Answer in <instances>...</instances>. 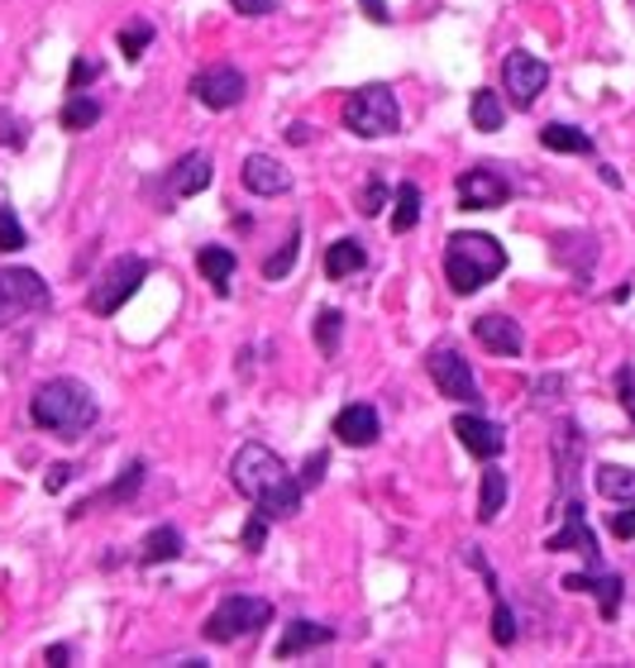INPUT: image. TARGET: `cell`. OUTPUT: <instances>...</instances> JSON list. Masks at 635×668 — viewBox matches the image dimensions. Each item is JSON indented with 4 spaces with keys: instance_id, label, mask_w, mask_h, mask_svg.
<instances>
[{
    "instance_id": "cell-1",
    "label": "cell",
    "mask_w": 635,
    "mask_h": 668,
    "mask_svg": "<svg viewBox=\"0 0 635 668\" xmlns=\"http://www.w3.org/2000/svg\"><path fill=\"white\" fill-rule=\"evenodd\" d=\"M229 477H235V487L258 506V511L282 516V520L301 511V483H292L287 463L272 454L268 444H244L235 454V463H229Z\"/></svg>"
},
{
    "instance_id": "cell-2",
    "label": "cell",
    "mask_w": 635,
    "mask_h": 668,
    "mask_svg": "<svg viewBox=\"0 0 635 668\" xmlns=\"http://www.w3.org/2000/svg\"><path fill=\"white\" fill-rule=\"evenodd\" d=\"M29 416H34L39 430L57 434V440H77V434L96 425V397L82 383H72V377H53V383L34 391Z\"/></svg>"
},
{
    "instance_id": "cell-3",
    "label": "cell",
    "mask_w": 635,
    "mask_h": 668,
    "mask_svg": "<svg viewBox=\"0 0 635 668\" xmlns=\"http://www.w3.org/2000/svg\"><path fill=\"white\" fill-rule=\"evenodd\" d=\"M502 268H507V249H502L493 235H478V229L454 235L450 249H444V282H450L454 297H473L478 287L493 282Z\"/></svg>"
},
{
    "instance_id": "cell-4",
    "label": "cell",
    "mask_w": 635,
    "mask_h": 668,
    "mask_svg": "<svg viewBox=\"0 0 635 668\" xmlns=\"http://www.w3.org/2000/svg\"><path fill=\"white\" fill-rule=\"evenodd\" d=\"M401 125V106L387 86H358L344 100V129H354L358 139H387Z\"/></svg>"
},
{
    "instance_id": "cell-5",
    "label": "cell",
    "mask_w": 635,
    "mask_h": 668,
    "mask_svg": "<svg viewBox=\"0 0 635 668\" xmlns=\"http://www.w3.org/2000/svg\"><path fill=\"white\" fill-rule=\"evenodd\" d=\"M272 621V606L263 597H225L215 612L206 616V640L211 645H235L244 635H254L258 626H268Z\"/></svg>"
},
{
    "instance_id": "cell-6",
    "label": "cell",
    "mask_w": 635,
    "mask_h": 668,
    "mask_svg": "<svg viewBox=\"0 0 635 668\" xmlns=\"http://www.w3.org/2000/svg\"><path fill=\"white\" fill-rule=\"evenodd\" d=\"M53 297L43 278L34 268H6L0 272V330L14 325L20 315H34V311H49Z\"/></svg>"
},
{
    "instance_id": "cell-7",
    "label": "cell",
    "mask_w": 635,
    "mask_h": 668,
    "mask_svg": "<svg viewBox=\"0 0 635 668\" xmlns=\"http://www.w3.org/2000/svg\"><path fill=\"white\" fill-rule=\"evenodd\" d=\"M143 278H149V263H143V258H134V254H129V258H115V263L100 272V282L92 287V311H96V315H115L129 297L139 292Z\"/></svg>"
},
{
    "instance_id": "cell-8",
    "label": "cell",
    "mask_w": 635,
    "mask_h": 668,
    "mask_svg": "<svg viewBox=\"0 0 635 668\" xmlns=\"http://www.w3.org/2000/svg\"><path fill=\"white\" fill-rule=\"evenodd\" d=\"M426 373H430V383L440 387V397H450V401H464V406H478V383H473V368H469V358L459 354V348L450 344H440V348H430V358H426Z\"/></svg>"
},
{
    "instance_id": "cell-9",
    "label": "cell",
    "mask_w": 635,
    "mask_h": 668,
    "mask_svg": "<svg viewBox=\"0 0 635 668\" xmlns=\"http://www.w3.org/2000/svg\"><path fill=\"white\" fill-rule=\"evenodd\" d=\"M244 91H249V82H244V72L229 67V63H215L206 72H196V82H192V96L206 110H235L244 100Z\"/></svg>"
},
{
    "instance_id": "cell-10",
    "label": "cell",
    "mask_w": 635,
    "mask_h": 668,
    "mask_svg": "<svg viewBox=\"0 0 635 668\" xmlns=\"http://www.w3.org/2000/svg\"><path fill=\"white\" fill-rule=\"evenodd\" d=\"M502 86H507V96L516 106H536V96L550 86V67H545L536 53H507V63H502Z\"/></svg>"
},
{
    "instance_id": "cell-11",
    "label": "cell",
    "mask_w": 635,
    "mask_h": 668,
    "mask_svg": "<svg viewBox=\"0 0 635 668\" xmlns=\"http://www.w3.org/2000/svg\"><path fill=\"white\" fill-rule=\"evenodd\" d=\"M512 201V182L497 168H469L459 177V206L464 211H497Z\"/></svg>"
},
{
    "instance_id": "cell-12",
    "label": "cell",
    "mask_w": 635,
    "mask_h": 668,
    "mask_svg": "<svg viewBox=\"0 0 635 668\" xmlns=\"http://www.w3.org/2000/svg\"><path fill=\"white\" fill-rule=\"evenodd\" d=\"M454 434H459V444L469 449L473 459H497L502 449H507V434H502V425H493V420H483V416H454Z\"/></svg>"
},
{
    "instance_id": "cell-13",
    "label": "cell",
    "mask_w": 635,
    "mask_h": 668,
    "mask_svg": "<svg viewBox=\"0 0 635 668\" xmlns=\"http://www.w3.org/2000/svg\"><path fill=\"white\" fill-rule=\"evenodd\" d=\"M244 186H249L254 196H287L292 192V172L268 153H249L244 158Z\"/></svg>"
},
{
    "instance_id": "cell-14",
    "label": "cell",
    "mask_w": 635,
    "mask_h": 668,
    "mask_svg": "<svg viewBox=\"0 0 635 668\" xmlns=\"http://www.w3.org/2000/svg\"><path fill=\"white\" fill-rule=\"evenodd\" d=\"M569 526L559 530V535H550V540H545V549H550V554H564V549H579V554L593 563V569H602V554H598V540H593V530L583 526V502H569Z\"/></svg>"
},
{
    "instance_id": "cell-15",
    "label": "cell",
    "mask_w": 635,
    "mask_h": 668,
    "mask_svg": "<svg viewBox=\"0 0 635 668\" xmlns=\"http://www.w3.org/2000/svg\"><path fill=\"white\" fill-rule=\"evenodd\" d=\"M473 340H478L483 348H493V354H502V358H516L526 348L521 325H516L512 315H478V321H473Z\"/></svg>"
},
{
    "instance_id": "cell-16",
    "label": "cell",
    "mask_w": 635,
    "mask_h": 668,
    "mask_svg": "<svg viewBox=\"0 0 635 668\" xmlns=\"http://www.w3.org/2000/svg\"><path fill=\"white\" fill-rule=\"evenodd\" d=\"M622 578H616V573H602V569H593V573H569L564 578V592H593V597H598V612L602 616H616V612H622Z\"/></svg>"
},
{
    "instance_id": "cell-17",
    "label": "cell",
    "mask_w": 635,
    "mask_h": 668,
    "mask_svg": "<svg viewBox=\"0 0 635 668\" xmlns=\"http://www.w3.org/2000/svg\"><path fill=\"white\" fill-rule=\"evenodd\" d=\"M378 430H383V420L373 406H344V411L335 416V440L340 444H349V449H368L373 440H378Z\"/></svg>"
},
{
    "instance_id": "cell-18",
    "label": "cell",
    "mask_w": 635,
    "mask_h": 668,
    "mask_svg": "<svg viewBox=\"0 0 635 668\" xmlns=\"http://www.w3.org/2000/svg\"><path fill=\"white\" fill-rule=\"evenodd\" d=\"M335 640V631L330 626H315V621H292V626L282 631V640H278V649L272 655L278 659H292V655H306V649H321V645H330Z\"/></svg>"
},
{
    "instance_id": "cell-19",
    "label": "cell",
    "mask_w": 635,
    "mask_h": 668,
    "mask_svg": "<svg viewBox=\"0 0 635 668\" xmlns=\"http://www.w3.org/2000/svg\"><path fill=\"white\" fill-rule=\"evenodd\" d=\"M172 196H196V192H206L211 186V158L206 153H192V158H182L177 168H172Z\"/></svg>"
},
{
    "instance_id": "cell-20",
    "label": "cell",
    "mask_w": 635,
    "mask_h": 668,
    "mask_svg": "<svg viewBox=\"0 0 635 668\" xmlns=\"http://www.w3.org/2000/svg\"><path fill=\"white\" fill-rule=\"evenodd\" d=\"M368 268V254H364V244L358 239H340V244H330L325 249V272L330 278H354V272H364Z\"/></svg>"
},
{
    "instance_id": "cell-21",
    "label": "cell",
    "mask_w": 635,
    "mask_h": 668,
    "mask_svg": "<svg viewBox=\"0 0 635 668\" xmlns=\"http://www.w3.org/2000/svg\"><path fill=\"white\" fill-rule=\"evenodd\" d=\"M196 268L201 278L215 282V292H229V278H235V254L220 249V244H206V249L196 254Z\"/></svg>"
},
{
    "instance_id": "cell-22",
    "label": "cell",
    "mask_w": 635,
    "mask_h": 668,
    "mask_svg": "<svg viewBox=\"0 0 635 668\" xmlns=\"http://www.w3.org/2000/svg\"><path fill=\"white\" fill-rule=\"evenodd\" d=\"M502 506H507V473L487 468L483 487H478V520H483V526H493V520L502 516Z\"/></svg>"
},
{
    "instance_id": "cell-23",
    "label": "cell",
    "mask_w": 635,
    "mask_h": 668,
    "mask_svg": "<svg viewBox=\"0 0 635 668\" xmlns=\"http://www.w3.org/2000/svg\"><path fill=\"white\" fill-rule=\"evenodd\" d=\"M579 459H583L579 425L559 420V430H555V463H559V477H564V483H573V468H579Z\"/></svg>"
},
{
    "instance_id": "cell-24",
    "label": "cell",
    "mask_w": 635,
    "mask_h": 668,
    "mask_svg": "<svg viewBox=\"0 0 635 668\" xmlns=\"http://www.w3.org/2000/svg\"><path fill=\"white\" fill-rule=\"evenodd\" d=\"M63 129L67 134H82V129H92V125H100V100L96 96H82V91H72L67 96V106H63Z\"/></svg>"
},
{
    "instance_id": "cell-25",
    "label": "cell",
    "mask_w": 635,
    "mask_h": 668,
    "mask_svg": "<svg viewBox=\"0 0 635 668\" xmlns=\"http://www.w3.org/2000/svg\"><path fill=\"white\" fill-rule=\"evenodd\" d=\"M540 143L550 153H583V158L593 153V139H588L583 129H573V125H545L540 129Z\"/></svg>"
},
{
    "instance_id": "cell-26",
    "label": "cell",
    "mask_w": 635,
    "mask_h": 668,
    "mask_svg": "<svg viewBox=\"0 0 635 668\" xmlns=\"http://www.w3.org/2000/svg\"><path fill=\"white\" fill-rule=\"evenodd\" d=\"M139 559L149 563V569H153V563H172V559H182V535L172 530V526H158V530L149 535V540H143Z\"/></svg>"
},
{
    "instance_id": "cell-27",
    "label": "cell",
    "mask_w": 635,
    "mask_h": 668,
    "mask_svg": "<svg viewBox=\"0 0 635 668\" xmlns=\"http://www.w3.org/2000/svg\"><path fill=\"white\" fill-rule=\"evenodd\" d=\"M469 115H473V129H483V134H493V129L507 125V106L497 100V91H473Z\"/></svg>"
},
{
    "instance_id": "cell-28",
    "label": "cell",
    "mask_w": 635,
    "mask_h": 668,
    "mask_svg": "<svg viewBox=\"0 0 635 668\" xmlns=\"http://www.w3.org/2000/svg\"><path fill=\"white\" fill-rule=\"evenodd\" d=\"M598 492L612 502H635V468H616V463H602L598 468Z\"/></svg>"
},
{
    "instance_id": "cell-29",
    "label": "cell",
    "mask_w": 635,
    "mask_h": 668,
    "mask_svg": "<svg viewBox=\"0 0 635 668\" xmlns=\"http://www.w3.org/2000/svg\"><path fill=\"white\" fill-rule=\"evenodd\" d=\"M392 206H397V211H392V229H397V235H407V229L421 220V186H416V182H401Z\"/></svg>"
},
{
    "instance_id": "cell-30",
    "label": "cell",
    "mask_w": 635,
    "mask_h": 668,
    "mask_svg": "<svg viewBox=\"0 0 635 668\" xmlns=\"http://www.w3.org/2000/svg\"><path fill=\"white\" fill-rule=\"evenodd\" d=\"M297 254H301V225H292V235L282 239V249H278V254L263 258V278H268V282H282L287 272L297 268Z\"/></svg>"
},
{
    "instance_id": "cell-31",
    "label": "cell",
    "mask_w": 635,
    "mask_h": 668,
    "mask_svg": "<svg viewBox=\"0 0 635 668\" xmlns=\"http://www.w3.org/2000/svg\"><path fill=\"white\" fill-rule=\"evenodd\" d=\"M149 43H153V24H149V20H139V24H125V29H120V53L129 57V63H139V57L149 53Z\"/></svg>"
},
{
    "instance_id": "cell-32",
    "label": "cell",
    "mask_w": 635,
    "mask_h": 668,
    "mask_svg": "<svg viewBox=\"0 0 635 668\" xmlns=\"http://www.w3.org/2000/svg\"><path fill=\"white\" fill-rule=\"evenodd\" d=\"M340 334H344V315L340 311H321L315 315V344H321V354H340Z\"/></svg>"
},
{
    "instance_id": "cell-33",
    "label": "cell",
    "mask_w": 635,
    "mask_h": 668,
    "mask_svg": "<svg viewBox=\"0 0 635 668\" xmlns=\"http://www.w3.org/2000/svg\"><path fill=\"white\" fill-rule=\"evenodd\" d=\"M493 640L502 649L516 645V616H512V606L502 602V592H493Z\"/></svg>"
},
{
    "instance_id": "cell-34",
    "label": "cell",
    "mask_w": 635,
    "mask_h": 668,
    "mask_svg": "<svg viewBox=\"0 0 635 668\" xmlns=\"http://www.w3.org/2000/svg\"><path fill=\"white\" fill-rule=\"evenodd\" d=\"M24 225H20V215H14L10 206H0V254H20L24 249Z\"/></svg>"
},
{
    "instance_id": "cell-35",
    "label": "cell",
    "mask_w": 635,
    "mask_h": 668,
    "mask_svg": "<svg viewBox=\"0 0 635 668\" xmlns=\"http://www.w3.org/2000/svg\"><path fill=\"white\" fill-rule=\"evenodd\" d=\"M143 473H149V468H143V463H129V468L120 473V483H115V487H106V492H100V497H106L110 506H115V502H129V497H134V492H139Z\"/></svg>"
},
{
    "instance_id": "cell-36",
    "label": "cell",
    "mask_w": 635,
    "mask_h": 668,
    "mask_svg": "<svg viewBox=\"0 0 635 668\" xmlns=\"http://www.w3.org/2000/svg\"><path fill=\"white\" fill-rule=\"evenodd\" d=\"M387 206V182L383 177H368L364 192H358V215H378Z\"/></svg>"
},
{
    "instance_id": "cell-37",
    "label": "cell",
    "mask_w": 635,
    "mask_h": 668,
    "mask_svg": "<svg viewBox=\"0 0 635 668\" xmlns=\"http://www.w3.org/2000/svg\"><path fill=\"white\" fill-rule=\"evenodd\" d=\"M100 77V63L96 57H77L72 63V72H67V91H86V82H96Z\"/></svg>"
},
{
    "instance_id": "cell-38",
    "label": "cell",
    "mask_w": 635,
    "mask_h": 668,
    "mask_svg": "<svg viewBox=\"0 0 635 668\" xmlns=\"http://www.w3.org/2000/svg\"><path fill=\"white\" fill-rule=\"evenodd\" d=\"M263 545H268V511H254L249 526H244V549H249V554H258Z\"/></svg>"
},
{
    "instance_id": "cell-39",
    "label": "cell",
    "mask_w": 635,
    "mask_h": 668,
    "mask_svg": "<svg viewBox=\"0 0 635 668\" xmlns=\"http://www.w3.org/2000/svg\"><path fill=\"white\" fill-rule=\"evenodd\" d=\"M229 6H235V14H249V20H258V14L278 10V0H229Z\"/></svg>"
},
{
    "instance_id": "cell-40",
    "label": "cell",
    "mask_w": 635,
    "mask_h": 668,
    "mask_svg": "<svg viewBox=\"0 0 635 668\" xmlns=\"http://www.w3.org/2000/svg\"><path fill=\"white\" fill-rule=\"evenodd\" d=\"M612 535H616V540H631V535H635V506H626V511L612 516Z\"/></svg>"
},
{
    "instance_id": "cell-41",
    "label": "cell",
    "mask_w": 635,
    "mask_h": 668,
    "mask_svg": "<svg viewBox=\"0 0 635 668\" xmlns=\"http://www.w3.org/2000/svg\"><path fill=\"white\" fill-rule=\"evenodd\" d=\"M616 387H622V401H626V411L635 416V373H631V368H622V373H616Z\"/></svg>"
},
{
    "instance_id": "cell-42",
    "label": "cell",
    "mask_w": 635,
    "mask_h": 668,
    "mask_svg": "<svg viewBox=\"0 0 635 668\" xmlns=\"http://www.w3.org/2000/svg\"><path fill=\"white\" fill-rule=\"evenodd\" d=\"M321 473H325V454H311V463H306V473H301V492H306V487H315V483H321Z\"/></svg>"
},
{
    "instance_id": "cell-43",
    "label": "cell",
    "mask_w": 635,
    "mask_h": 668,
    "mask_svg": "<svg viewBox=\"0 0 635 668\" xmlns=\"http://www.w3.org/2000/svg\"><path fill=\"white\" fill-rule=\"evenodd\" d=\"M358 6H364V14H368V20H378V24L392 20V14H387V0H358Z\"/></svg>"
},
{
    "instance_id": "cell-44",
    "label": "cell",
    "mask_w": 635,
    "mask_h": 668,
    "mask_svg": "<svg viewBox=\"0 0 635 668\" xmlns=\"http://www.w3.org/2000/svg\"><path fill=\"white\" fill-rule=\"evenodd\" d=\"M67 477H72L67 463H53V468H49V492H63V487H67Z\"/></svg>"
},
{
    "instance_id": "cell-45",
    "label": "cell",
    "mask_w": 635,
    "mask_h": 668,
    "mask_svg": "<svg viewBox=\"0 0 635 668\" xmlns=\"http://www.w3.org/2000/svg\"><path fill=\"white\" fill-rule=\"evenodd\" d=\"M287 143H297V149H301V143H311V129L306 125H292V129H287Z\"/></svg>"
}]
</instances>
